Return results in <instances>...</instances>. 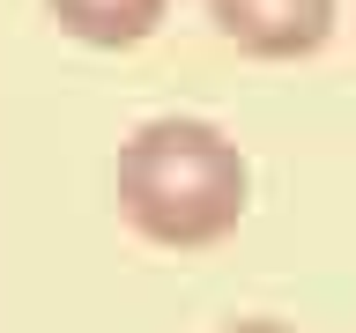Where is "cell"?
I'll list each match as a JSON object with an SVG mask.
<instances>
[{"instance_id": "7a4b0ae2", "label": "cell", "mask_w": 356, "mask_h": 333, "mask_svg": "<svg viewBox=\"0 0 356 333\" xmlns=\"http://www.w3.org/2000/svg\"><path fill=\"white\" fill-rule=\"evenodd\" d=\"M208 15L252 60H305L334 37V0H208Z\"/></svg>"}, {"instance_id": "3957f363", "label": "cell", "mask_w": 356, "mask_h": 333, "mask_svg": "<svg viewBox=\"0 0 356 333\" xmlns=\"http://www.w3.org/2000/svg\"><path fill=\"white\" fill-rule=\"evenodd\" d=\"M44 8H52V22L67 37L97 44V52H127V44H141L163 22L171 0H44Z\"/></svg>"}, {"instance_id": "6da1fadb", "label": "cell", "mask_w": 356, "mask_h": 333, "mask_svg": "<svg viewBox=\"0 0 356 333\" xmlns=\"http://www.w3.org/2000/svg\"><path fill=\"white\" fill-rule=\"evenodd\" d=\"M119 215L163 252H208L245 222L252 171L238 141L208 119H149L119 148Z\"/></svg>"}, {"instance_id": "277c9868", "label": "cell", "mask_w": 356, "mask_h": 333, "mask_svg": "<svg viewBox=\"0 0 356 333\" xmlns=\"http://www.w3.org/2000/svg\"><path fill=\"white\" fill-rule=\"evenodd\" d=\"M216 333H297V326H282V318H238V326H216Z\"/></svg>"}]
</instances>
